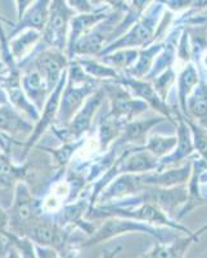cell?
<instances>
[{
    "mask_svg": "<svg viewBox=\"0 0 207 258\" xmlns=\"http://www.w3.org/2000/svg\"><path fill=\"white\" fill-rule=\"evenodd\" d=\"M157 168V158L149 151H137L125 155V159L120 160L115 165V172H124L125 174H135L149 172Z\"/></svg>",
    "mask_w": 207,
    "mask_h": 258,
    "instance_id": "cell-16",
    "label": "cell"
},
{
    "mask_svg": "<svg viewBox=\"0 0 207 258\" xmlns=\"http://www.w3.org/2000/svg\"><path fill=\"white\" fill-rule=\"evenodd\" d=\"M22 88L27 98L35 105L39 111L44 107L45 102L52 93L44 78L34 68L27 69L22 75Z\"/></svg>",
    "mask_w": 207,
    "mask_h": 258,
    "instance_id": "cell-12",
    "label": "cell"
},
{
    "mask_svg": "<svg viewBox=\"0 0 207 258\" xmlns=\"http://www.w3.org/2000/svg\"><path fill=\"white\" fill-rule=\"evenodd\" d=\"M123 83L129 89H132V91L134 92L135 96L143 98V100L146 101V103L152 105L155 109H157L158 111L162 112L163 115L170 116L169 110H167V107L165 106V103H163L162 98L158 96V93L155 91V88L151 87L148 83L142 82V80L139 79H134V78H129V79L124 80Z\"/></svg>",
    "mask_w": 207,
    "mask_h": 258,
    "instance_id": "cell-20",
    "label": "cell"
},
{
    "mask_svg": "<svg viewBox=\"0 0 207 258\" xmlns=\"http://www.w3.org/2000/svg\"><path fill=\"white\" fill-rule=\"evenodd\" d=\"M67 77H68V70L63 74L61 82L58 83V85L56 87V89L50 93L49 98L45 102L44 107H43V112H40V119L36 121L35 126H34V131H32L31 135L29 136L27 141L24 144V151H22V155L21 159L25 160L26 156L29 155V153L32 150V147H35L36 144L39 142V140L41 138V136L47 132V129L50 125L54 124L57 119V115H58L59 105H61L62 94H63L64 88H66V84H67Z\"/></svg>",
    "mask_w": 207,
    "mask_h": 258,
    "instance_id": "cell-4",
    "label": "cell"
},
{
    "mask_svg": "<svg viewBox=\"0 0 207 258\" xmlns=\"http://www.w3.org/2000/svg\"><path fill=\"white\" fill-rule=\"evenodd\" d=\"M187 106L189 111L194 115L195 117L204 119L207 116V85L199 84L195 87L194 91L192 92V96L187 100Z\"/></svg>",
    "mask_w": 207,
    "mask_h": 258,
    "instance_id": "cell-24",
    "label": "cell"
},
{
    "mask_svg": "<svg viewBox=\"0 0 207 258\" xmlns=\"http://www.w3.org/2000/svg\"><path fill=\"white\" fill-rule=\"evenodd\" d=\"M161 119H148V120H138L128 124L124 132L123 142H135L139 141L140 138H143L147 135L149 129L157 123H160Z\"/></svg>",
    "mask_w": 207,
    "mask_h": 258,
    "instance_id": "cell-26",
    "label": "cell"
},
{
    "mask_svg": "<svg viewBox=\"0 0 207 258\" xmlns=\"http://www.w3.org/2000/svg\"><path fill=\"white\" fill-rule=\"evenodd\" d=\"M9 236H11V218L8 212L0 206V249L6 252H8L11 248Z\"/></svg>",
    "mask_w": 207,
    "mask_h": 258,
    "instance_id": "cell-30",
    "label": "cell"
},
{
    "mask_svg": "<svg viewBox=\"0 0 207 258\" xmlns=\"http://www.w3.org/2000/svg\"><path fill=\"white\" fill-rule=\"evenodd\" d=\"M4 258H21L20 253H18V250L16 249L15 246H11L8 249V252H7L6 257Z\"/></svg>",
    "mask_w": 207,
    "mask_h": 258,
    "instance_id": "cell-39",
    "label": "cell"
},
{
    "mask_svg": "<svg viewBox=\"0 0 207 258\" xmlns=\"http://www.w3.org/2000/svg\"><path fill=\"white\" fill-rule=\"evenodd\" d=\"M179 98H180L181 107L183 110L187 109V100L188 96L195 89L198 84V71L195 70L193 64H188L183 69V71L179 75Z\"/></svg>",
    "mask_w": 207,
    "mask_h": 258,
    "instance_id": "cell-23",
    "label": "cell"
},
{
    "mask_svg": "<svg viewBox=\"0 0 207 258\" xmlns=\"http://www.w3.org/2000/svg\"><path fill=\"white\" fill-rule=\"evenodd\" d=\"M117 135V124L116 119L115 120H106L105 123L100 125L99 129V144L100 146H107L108 142L112 141V138Z\"/></svg>",
    "mask_w": 207,
    "mask_h": 258,
    "instance_id": "cell-33",
    "label": "cell"
},
{
    "mask_svg": "<svg viewBox=\"0 0 207 258\" xmlns=\"http://www.w3.org/2000/svg\"><path fill=\"white\" fill-rule=\"evenodd\" d=\"M179 142L178 137H162V136H152L148 138L146 145V150L152 155L163 156L166 154L171 155V151L176 147Z\"/></svg>",
    "mask_w": 207,
    "mask_h": 258,
    "instance_id": "cell-25",
    "label": "cell"
},
{
    "mask_svg": "<svg viewBox=\"0 0 207 258\" xmlns=\"http://www.w3.org/2000/svg\"><path fill=\"white\" fill-rule=\"evenodd\" d=\"M103 98H105V93L102 91L95 92L93 96H90L84 103L79 112L75 115L71 124L68 125L67 129H63V136L62 138L64 140H73V138H80L84 135L91 125V120L98 110V107L102 103Z\"/></svg>",
    "mask_w": 207,
    "mask_h": 258,
    "instance_id": "cell-10",
    "label": "cell"
},
{
    "mask_svg": "<svg viewBox=\"0 0 207 258\" xmlns=\"http://www.w3.org/2000/svg\"><path fill=\"white\" fill-rule=\"evenodd\" d=\"M32 123L11 105L0 106V133L8 135H31Z\"/></svg>",
    "mask_w": 207,
    "mask_h": 258,
    "instance_id": "cell-14",
    "label": "cell"
},
{
    "mask_svg": "<svg viewBox=\"0 0 207 258\" xmlns=\"http://www.w3.org/2000/svg\"><path fill=\"white\" fill-rule=\"evenodd\" d=\"M202 62H203V66L204 69H207V52L204 53L203 57H202Z\"/></svg>",
    "mask_w": 207,
    "mask_h": 258,
    "instance_id": "cell-40",
    "label": "cell"
},
{
    "mask_svg": "<svg viewBox=\"0 0 207 258\" xmlns=\"http://www.w3.org/2000/svg\"><path fill=\"white\" fill-rule=\"evenodd\" d=\"M129 231H139V232H149L153 236L158 238L161 240V236L155 229H152L149 226L142 225L140 222H134L133 220H124V218H111L106 223H103L99 229L96 230L95 234L89 239L86 243L82 244V246H90L94 244H98L103 240L117 236V235L123 234V232Z\"/></svg>",
    "mask_w": 207,
    "mask_h": 258,
    "instance_id": "cell-8",
    "label": "cell"
},
{
    "mask_svg": "<svg viewBox=\"0 0 207 258\" xmlns=\"http://www.w3.org/2000/svg\"><path fill=\"white\" fill-rule=\"evenodd\" d=\"M174 79H175V74L172 71V69H167L166 71H163L162 75H160L158 78H156L155 80V91L157 92L158 96L161 98L165 97L167 89L170 88V85L174 83Z\"/></svg>",
    "mask_w": 207,
    "mask_h": 258,
    "instance_id": "cell-32",
    "label": "cell"
},
{
    "mask_svg": "<svg viewBox=\"0 0 207 258\" xmlns=\"http://www.w3.org/2000/svg\"><path fill=\"white\" fill-rule=\"evenodd\" d=\"M40 40H43V32L35 31V30L22 31L13 39L8 40L9 49H11V53H12L16 62L21 63L22 61H25L27 58V54L32 53L34 48Z\"/></svg>",
    "mask_w": 207,
    "mask_h": 258,
    "instance_id": "cell-18",
    "label": "cell"
},
{
    "mask_svg": "<svg viewBox=\"0 0 207 258\" xmlns=\"http://www.w3.org/2000/svg\"><path fill=\"white\" fill-rule=\"evenodd\" d=\"M137 57H139L137 50H117L116 53H114L112 56H108L106 58H102L105 62L111 63L112 66H121V68H128L129 64L133 63V62L137 59Z\"/></svg>",
    "mask_w": 207,
    "mask_h": 258,
    "instance_id": "cell-29",
    "label": "cell"
},
{
    "mask_svg": "<svg viewBox=\"0 0 207 258\" xmlns=\"http://www.w3.org/2000/svg\"><path fill=\"white\" fill-rule=\"evenodd\" d=\"M6 105H11V103H9L8 94H7L6 89H4L3 87H0V106H6Z\"/></svg>",
    "mask_w": 207,
    "mask_h": 258,
    "instance_id": "cell-37",
    "label": "cell"
},
{
    "mask_svg": "<svg viewBox=\"0 0 207 258\" xmlns=\"http://www.w3.org/2000/svg\"><path fill=\"white\" fill-rule=\"evenodd\" d=\"M188 198V190L184 186H176L171 188H153L148 191L142 197V200L146 202V204H152L157 208L171 209L176 208L179 204L184 203Z\"/></svg>",
    "mask_w": 207,
    "mask_h": 258,
    "instance_id": "cell-13",
    "label": "cell"
},
{
    "mask_svg": "<svg viewBox=\"0 0 207 258\" xmlns=\"http://www.w3.org/2000/svg\"><path fill=\"white\" fill-rule=\"evenodd\" d=\"M93 92V85L89 83L81 84L80 87H73L72 83L68 82L67 79V84H66V88L62 94L58 115H57V121L62 128H68L75 115L79 112V110L84 106V103L86 102V100Z\"/></svg>",
    "mask_w": 207,
    "mask_h": 258,
    "instance_id": "cell-7",
    "label": "cell"
},
{
    "mask_svg": "<svg viewBox=\"0 0 207 258\" xmlns=\"http://www.w3.org/2000/svg\"><path fill=\"white\" fill-rule=\"evenodd\" d=\"M105 13H85V15H77L71 20V32L68 35L67 43V56L73 49L75 44L84 35H86L90 30L93 29L94 25L99 24L100 21L105 18Z\"/></svg>",
    "mask_w": 207,
    "mask_h": 258,
    "instance_id": "cell-17",
    "label": "cell"
},
{
    "mask_svg": "<svg viewBox=\"0 0 207 258\" xmlns=\"http://www.w3.org/2000/svg\"><path fill=\"white\" fill-rule=\"evenodd\" d=\"M13 194V202L8 212L11 218V232L21 236L30 225L40 220V213L43 211L24 181L18 182Z\"/></svg>",
    "mask_w": 207,
    "mask_h": 258,
    "instance_id": "cell-1",
    "label": "cell"
},
{
    "mask_svg": "<svg viewBox=\"0 0 207 258\" xmlns=\"http://www.w3.org/2000/svg\"><path fill=\"white\" fill-rule=\"evenodd\" d=\"M67 4V2L50 3L49 18L43 31V43L47 48H53L59 52L67 49L68 26L75 17V11Z\"/></svg>",
    "mask_w": 207,
    "mask_h": 258,
    "instance_id": "cell-2",
    "label": "cell"
},
{
    "mask_svg": "<svg viewBox=\"0 0 207 258\" xmlns=\"http://www.w3.org/2000/svg\"><path fill=\"white\" fill-rule=\"evenodd\" d=\"M26 174V165H16L6 154H0V191L11 190L13 185L24 181Z\"/></svg>",
    "mask_w": 207,
    "mask_h": 258,
    "instance_id": "cell-19",
    "label": "cell"
},
{
    "mask_svg": "<svg viewBox=\"0 0 207 258\" xmlns=\"http://www.w3.org/2000/svg\"><path fill=\"white\" fill-rule=\"evenodd\" d=\"M189 128L193 132V141H194V147L198 150V153L207 160V133L203 129L195 125L194 123H188Z\"/></svg>",
    "mask_w": 207,
    "mask_h": 258,
    "instance_id": "cell-31",
    "label": "cell"
},
{
    "mask_svg": "<svg viewBox=\"0 0 207 258\" xmlns=\"http://www.w3.org/2000/svg\"><path fill=\"white\" fill-rule=\"evenodd\" d=\"M105 216H116L119 218H132L135 221H144L148 223H161V225L169 226L172 229L187 231L185 227L176 223H172L169 218L162 213L160 208L152 206V204H143L139 208L135 209H121V208H98L93 211V217H105Z\"/></svg>",
    "mask_w": 207,
    "mask_h": 258,
    "instance_id": "cell-6",
    "label": "cell"
},
{
    "mask_svg": "<svg viewBox=\"0 0 207 258\" xmlns=\"http://www.w3.org/2000/svg\"><path fill=\"white\" fill-rule=\"evenodd\" d=\"M35 250L36 254H38V258H59L58 250L53 249V248L35 245Z\"/></svg>",
    "mask_w": 207,
    "mask_h": 258,
    "instance_id": "cell-35",
    "label": "cell"
},
{
    "mask_svg": "<svg viewBox=\"0 0 207 258\" xmlns=\"http://www.w3.org/2000/svg\"><path fill=\"white\" fill-rule=\"evenodd\" d=\"M157 27V13H152V15L147 16L143 20L138 22L125 38L120 39L116 43L112 44L111 49H107L106 52L110 50H116L120 48H128V47H139V45L147 44L149 40L153 39L155 35V30Z\"/></svg>",
    "mask_w": 207,
    "mask_h": 258,
    "instance_id": "cell-11",
    "label": "cell"
},
{
    "mask_svg": "<svg viewBox=\"0 0 207 258\" xmlns=\"http://www.w3.org/2000/svg\"><path fill=\"white\" fill-rule=\"evenodd\" d=\"M192 173L189 164L184 165L179 169H170L165 172H157V173H148L140 176V182L144 185L156 186V187L170 188L176 187L188 181L189 174Z\"/></svg>",
    "mask_w": 207,
    "mask_h": 258,
    "instance_id": "cell-15",
    "label": "cell"
},
{
    "mask_svg": "<svg viewBox=\"0 0 207 258\" xmlns=\"http://www.w3.org/2000/svg\"><path fill=\"white\" fill-rule=\"evenodd\" d=\"M120 249H121V246H117V248H115V249H111V250H105V252H103L102 258H115L117 255V253L120 252Z\"/></svg>",
    "mask_w": 207,
    "mask_h": 258,
    "instance_id": "cell-38",
    "label": "cell"
},
{
    "mask_svg": "<svg viewBox=\"0 0 207 258\" xmlns=\"http://www.w3.org/2000/svg\"><path fill=\"white\" fill-rule=\"evenodd\" d=\"M77 147H79V144L72 142V144H66L64 146H62L61 149L53 150L52 153L53 155H54V158H56V160L58 161V164L61 165V167H64V165L70 161L71 156L75 153V149H77Z\"/></svg>",
    "mask_w": 207,
    "mask_h": 258,
    "instance_id": "cell-34",
    "label": "cell"
},
{
    "mask_svg": "<svg viewBox=\"0 0 207 258\" xmlns=\"http://www.w3.org/2000/svg\"><path fill=\"white\" fill-rule=\"evenodd\" d=\"M76 62L81 66L82 70L85 73H88L89 75L95 78H119L117 77V73L115 70H112L111 68H107V66H103V64L98 63V62H94L91 59L86 58H79L76 59Z\"/></svg>",
    "mask_w": 207,
    "mask_h": 258,
    "instance_id": "cell-28",
    "label": "cell"
},
{
    "mask_svg": "<svg viewBox=\"0 0 207 258\" xmlns=\"http://www.w3.org/2000/svg\"><path fill=\"white\" fill-rule=\"evenodd\" d=\"M162 48L163 47L161 44H156L153 45V47L149 48V49L140 53L137 64L130 70V74L134 77V79H140V78L144 77V75L148 73V70L152 66V62H153V58H155L156 54H157L160 50H162Z\"/></svg>",
    "mask_w": 207,
    "mask_h": 258,
    "instance_id": "cell-27",
    "label": "cell"
},
{
    "mask_svg": "<svg viewBox=\"0 0 207 258\" xmlns=\"http://www.w3.org/2000/svg\"><path fill=\"white\" fill-rule=\"evenodd\" d=\"M7 74H8V66H7L6 62L3 61V58L0 57V87H2L4 79L7 78Z\"/></svg>",
    "mask_w": 207,
    "mask_h": 258,
    "instance_id": "cell-36",
    "label": "cell"
},
{
    "mask_svg": "<svg viewBox=\"0 0 207 258\" xmlns=\"http://www.w3.org/2000/svg\"><path fill=\"white\" fill-rule=\"evenodd\" d=\"M197 235H189V238L185 240L180 241V243H174L171 245H166V244H158L153 249L149 250L148 253L140 258H181L183 253L188 245L192 241L195 240Z\"/></svg>",
    "mask_w": 207,
    "mask_h": 258,
    "instance_id": "cell-22",
    "label": "cell"
},
{
    "mask_svg": "<svg viewBox=\"0 0 207 258\" xmlns=\"http://www.w3.org/2000/svg\"><path fill=\"white\" fill-rule=\"evenodd\" d=\"M50 3L52 2H47V0L32 2L31 6L26 9V12L18 18V22L7 35V39L11 40L20 32L26 31V30H35L39 32L44 31L48 18H49Z\"/></svg>",
    "mask_w": 207,
    "mask_h": 258,
    "instance_id": "cell-9",
    "label": "cell"
},
{
    "mask_svg": "<svg viewBox=\"0 0 207 258\" xmlns=\"http://www.w3.org/2000/svg\"><path fill=\"white\" fill-rule=\"evenodd\" d=\"M21 238H26L31 240L35 245L48 246L56 250H62L67 243L68 232L64 231L63 227H61L57 223L48 222L43 218L38 220L32 225H30Z\"/></svg>",
    "mask_w": 207,
    "mask_h": 258,
    "instance_id": "cell-5",
    "label": "cell"
},
{
    "mask_svg": "<svg viewBox=\"0 0 207 258\" xmlns=\"http://www.w3.org/2000/svg\"><path fill=\"white\" fill-rule=\"evenodd\" d=\"M178 149L175 153H172L167 158L163 159L162 164H172L176 161L181 160L183 158L189 155L193 151V142L192 135H190V128L187 125V123L183 119H179V129H178Z\"/></svg>",
    "mask_w": 207,
    "mask_h": 258,
    "instance_id": "cell-21",
    "label": "cell"
},
{
    "mask_svg": "<svg viewBox=\"0 0 207 258\" xmlns=\"http://www.w3.org/2000/svg\"><path fill=\"white\" fill-rule=\"evenodd\" d=\"M26 62H31V68L35 69L41 77L47 82L49 91L53 92L61 82L63 74L67 71L68 57L63 54V52H59L53 48H43L40 50L34 52V57H27L25 61L18 63V66H22Z\"/></svg>",
    "mask_w": 207,
    "mask_h": 258,
    "instance_id": "cell-3",
    "label": "cell"
}]
</instances>
